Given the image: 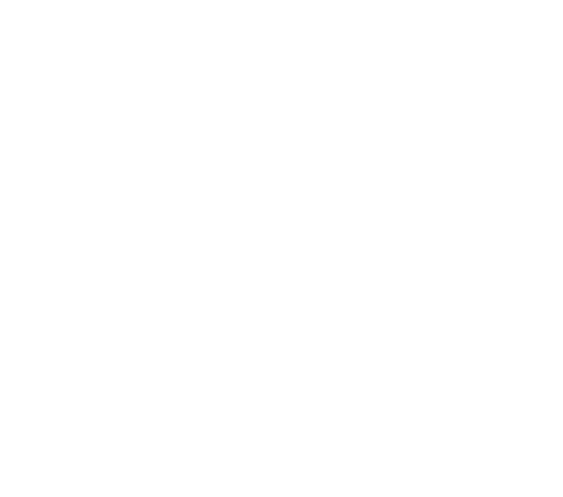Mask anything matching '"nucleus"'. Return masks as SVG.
I'll return each mask as SVG.
<instances>
[]
</instances>
